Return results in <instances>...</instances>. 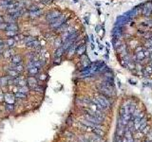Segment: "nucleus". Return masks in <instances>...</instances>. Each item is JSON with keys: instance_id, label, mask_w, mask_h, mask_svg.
I'll list each match as a JSON object with an SVG mask.
<instances>
[{"instance_id": "nucleus-1", "label": "nucleus", "mask_w": 152, "mask_h": 142, "mask_svg": "<svg viewBox=\"0 0 152 142\" xmlns=\"http://www.w3.org/2000/svg\"><path fill=\"white\" fill-rule=\"evenodd\" d=\"M111 43L122 67L133 76L152 80V0L139 3L116 19Z\"/></svg>"}, {"instance_id": "nucleus-2", "label": "nucleus", "mask_w": 152, "mask_h": 142, "mask_svg": "<svg viewBox=\"0 0 152 142\" xmlns=\"http://www.w3.org/2000/svg\"><path fill=\"white\" fill-rule=\"evenodd\" d=\"M113 142H152L151 117L137 97L120 99Z\"/></svg>"}, {"instance_id": "nucleus-3", "label": "nucleus", "mask_w": 152, "mask_h": 142, "mask_svg": "<svg viewBox=\"0 0 152 142\" xmlns=\"http://www.w3.org/2000/svg\"><path fill=\"white\" fill-rule=\"evenodd\" d=\"M23 61V58H22L21 55H13L12 58H11V63L14 64H20Z\"/></svg>"}, {"instance_id": "nucleus-4", "label": "nucleus", "mask_w": 152, "mask_h": 142, "mask_svg": "<svg viewBox=\"0 0 152 142\" xmlns=\"http://www.w3.org/2000/svg\"><path fill=\"white\" fill-rule=\"evenodd\" d=\"M6 30H15V31H18V26H17L16 23H10V24H8Z\"/></svg>"}, {"instance_id": "nucleus-5", "label": "nucleus", "mask_w": 152, "mask_h": 142, "mask_svg": "<svg viewBox=\"0 0 152 142\" xmlns=\"http://www.w3.org/2000/svg\"><path fill=\"white\" fill-rule=\"evenodd\" d=\"M8 75H9L10 77H11V78H17V77H18V75H19V73L16 70H14V69H11V68L10 67V69H8Z\"/></svg>"}, {"instance_id": "nucleus-6", "label": "nucleus", "mask_w": 152, "mask_h": 142, "mask_svg": "<svg viewBox=\"0 0 152 142\" xmlns=\"http://www.w3.org/2000/svg\"><path fill=\"white\" fill-rule=\"evenodd\" d=\"M4 44H5V46H9V47H11V46H14L15 40L13 39V38H9L8 40H6V41H4Z\"/></svg>"}, {"instance_id": "nucleus-7", "label": "nucleus", "mask_w": 152, "mask_h": 142, "mask_svg": "<svg viewBox=\"0 0 152 142\" xmlns=\"http://www.w3.org/2000/svg\"><path fill=\"white\" fill-rule=\"evenodd\" d=\"M7 84H9V77H1L0 78V86H6Z\"/></svg>"}, {"instance_id": "nucleus-8", "label": "nucleus", "mask_w": 152, "mask_h": 142, "mask_svg": "<svg viewBox=\"0 0 152 142\" xmlns=\"http://www.w3.org/2000/svg\"><path fill=\"white\" fill-rule=\"evenodd\" d=\"M13 49H11V48H10V49H8V50H6L5 52L3 53V55H4V57L5 58H9V57H11V56H13Z\"/></svg>"}, {"instance_id": "nucleus-9", "label": "nucleus", "mask_w": 152, "mask_h": 142, "mask_svg": "<svg viewBox=\"0 0 152 142\" xmlns=\"http://www.w3.org/2000/svg\"><path fill=\"white\" fill-rule=\"evenodd\" d=\"M29 91V88L28 86H20V87H18V90H17V92L25 93V94H27Z\"/></svg>"}, {"instance_id": "nucleus-10", "label": "nucleus", "mask_w": 152, "mask_h": 142, "mask_svg": "<svg viewBox=\"0 0 152 142\" xmlns=\"http://www.w3.org/2000/svg\"><path fill=\"white\" fill-rule=\"evenodd\" d=\"M17 34H18V31H15V30H6V35L10 36V37H14Z\"/></svg>"}, {"instance_id": "nucleus-11", "label": "nucleus", "mask_w": 152, "mask_h": 142, "mask_svg": "<svg viewBox=\"0 0 152 142\" xmlns=\"http://www.w3.org/2000/svg\"><path fill=\"white\" fill-rule=\"evenodd\" d=\"M15 98H17V99H26L27 98V94L25 93H21V92H16L15 93Z\"/></svg>"}, {"instance_id": "nucleus-12", "label": "nucleus", "mask_w": 152, "mask_h": 142, "mask_svg": "<svg viewBox=\"0 0 152 142\" xmlns=\"http://www.w3.org/2000/svg\"><path fill=\"white\" fill-rule=\"evenodd\" d=\"M6 109H7L8 111H13L14 105H13L12 103H8L7 105H6Z\"/></svg>"}, {"instance_id": "nucleus-13", "label": "nucleus", "mask_w": 152, "mask_h": 142, "mask_svg": "<svg viewBox=\"0 0 152 142\" xmlns=\"http://www.w3.org/2000/svg\"><path fill=\"white\" fill-rule=\"evenodd\" d=\"M4 99H5V95L1 94V95H0V101H3Z\"/></svg>"}, {"instance_id": "nucleus-14", "label": "nucleus", "mask_w": 152, "mask_h": 142, "mask_svg": "<svg viewBox=\"0 0 152 142\" xmlns=\"http://www.w3.org/2000/svg\"><path fill=\"white\" fill-rule=\"evenodd\" d=\"M0 22H1V23H3L4 22V17H2L1 15H0Z\"/></svg>"}, {"instance_id": "nucleus-15", "label": "nucleus", "mask_w": 152, "mask_h": 142, "mask_svg": "<svg viewBox=\"0 0 152 142\" xmlns=\"http://www.w3.org/2000/svg\"><path fill=\"white\" fill-rule=\"evenodd\" d=\"M1 45H5V44H4V41L2 39H0V46H1Z\"/></svg>"}, {"instance_id": "nucleus-16", "label": "nucleus", "mask_w": 152, "mask_h": 142, "mask_svg": "<svg viewBox=\"0 0 152 142\" xmlns=\"http://www.w3.org/2000/svg\"><path fill=\"white\" fill-rule=\"evenodd\" d=\"M2 54H3V52H2V50H0V56H1Z\"/></svg>"}]
</instances>
